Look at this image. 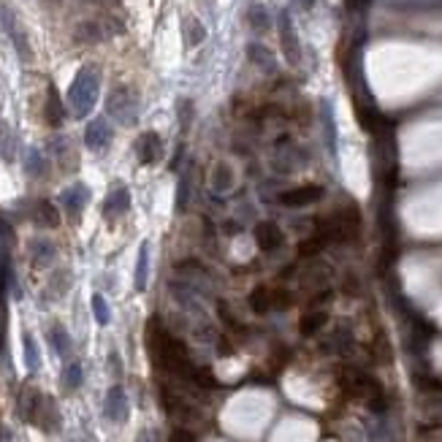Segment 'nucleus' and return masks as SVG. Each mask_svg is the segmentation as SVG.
Segmentation results:
<instances>
[{"mask_svg":"<svg viewBox=\"0 0 442 442\" xmlns=\"http://www.w3.org/2000/svg\"><path fill=\"white\" fill-rule=\"evenodd\" d=\"M247 57H250L253 65H258V68H264V71H274V54H271V49H266L264 44L247 46Z\"/></svg>","mask_w":442,"mask_h":442,"instance_id":"obj_16","label":"nucleus"},{"mask_svg":"<svg viewBox=\"0 0 442 442\" xmlns=\"http://www.w3.org/2000/svg\"><path fill=\"white\" fill-rule=\"evenodd\" d=\"M112 138H114V131H112L109 120H103V117L92 120L87 125V131H85V144H87L92 152H106L109 144H112Z\"/></svg>","mask_w":442,"mask_h":442,"instance_id":"obj_4","label":"nucleus"},{"mask_svg":"<svg viewBox=\"0 0 442 442\" xmlns=\"http://www.w3.org/2000/svg\"><path fill=\"white\" fill-rule=\"evenodd\" d=\"M52 152H54V158H57V163H60L63 169H71V166L76 163V152H71L68 138H57V141H52Z\"/></svg>","mask_w":442,"mask_h":442,"instance_id":"obj_21","label":"nucleus"},{"mask_svg":"<svg viewBox=\"0 0 442 442\" xmlns=\"http://www.w3.org/2000/svg\"><path fill=\"white\" fill-rule=\"evenodd\" d=\"M277 33H280V46H282V54L291 65H296L302 60V49H299V39H296V28L291 22V14L288 11H280L277 14Z\"/></svg>","mask_w":442,"mask_h":442,"instance_id":"obj_3","label":"nucleus"},{"mask_svg":"<svg viewBox=\"0 0 442 442\" xmlns=\"http://www.w3.org/2000/svg\"><path fill=\"white\" fill-rule=\"evenodd\" d=\"M136 442H149V437H147V434H141V437H138Z\"/></svg>","mask_w":442,"mask_h":442,"instance_id":"obj_31","label":"nucleus"},{"mask_svg":"<svg viewBox=\"0 0 442 442\" xmlns=\"http://www.w3.org/2000/svg\"><path fill=\"white\" fill-rule=\"evenodd\" d=\"M25 364H28L30 372H36V369L41 366V353H39L36 339H33L30 334H25Z\"/></svg>","mask_w":442,"mask_h":442,"instance_id":"obj_27","label":"nucleus"},{"mask_svg":"<svg viewBox=\"0 0 442 442\" xmlns=\"http://www.w3.org/2000/svg\"><path fill=\"white\" fill-rule=\"evenodd\" d=\"M182 30H185V44L187 46H198L207 39V30H204V25H201L196 17H187V19L182 22Z\"/></svg>","mask_w":442,"mask_h":442,"instance_id":"obj_18","label":"nucleus"},{"mask_svg":"<svg viewBox=\"0 0 442 442\" xmlns=\"http://www.w3.org/2000/svg\"><path fill=\"white\" fill-rule=\"evenodd\" d=\"M136 155H138V160H141L144 166L158 163V160L163 158V141H160V136L155 131L141 133L138 141H136Z\"/></svg>","mask_w":442,"mask_h":442,"instance_id":"obj_5","label":"nucleus"},{"mask_svg":"<svg viewBox=\"0 0 442 442\" xmlns=\"http://www.w3.org/2000/svg\"><path fill=\"white\" fill-rule=\"evenodd\" d=\"M98 90H101V74L95 65H82L79 74L74 76L71 87H68V106L74 112V117H87L98 101Z\"/></svg>","mask_w":442,"mask_h":442,"instance_id":"obj_1","label":"nucleus"},{"mask_svg":"<svg viewBox=\"0 0 442 442\" xmlns=\"http://www.w3.org/2000/svg\"><path fill=\"white\" fill-rule=\"evenodd\" d=\"M323 326H326V312H310V315H304V317H302V323H299V328H302V334H304V337L317 334Z\"/></svg>","mask_w":442,"mask_h":442,"instance_id":"obj_24","label":"nucleus"},{"mask_svg":"<svg viewBox=\"0 0 442 442\" xmlns=\"http://www.w3.org/2000/svg\"><path fill=\"white\" fill-rule=\"evenodd\" d=\"M63 207L74 215V218H79L82 215V209L87 207V201H90V190H87V185L85 182H76L74 187H68L65 193H63Z\"/></svg>","mask_w":442,"mask_h":442,"instance_id":"obj_9","label":"nucleus"},{"mask_svg":"<svg viewBox=\"0 0 442 442\" xmlns=\"http://www.w3.org/2000/svg\"><path fill=\"white\" fill-rule=\"evenodd\" d=\"M250 310L255 312V315H266V312L271 310V291L269 288H255L253 293H250Z\"/></svg>","mask_w":442,"mask_h":442,"instance_id":"obj_23","label":"nucleus"},{"mask_svg":"<svg viewBox=\"0 0 442 442\" xmlns=\"http://www.w3.org/2000/svg\"><path fill=\"white\" fill-rule=\"evenodd\" d=\"M247 22H250V28H253L255 33H266V30L271 28V17H269L264 3H258V0L247 3Z\"/></svg>","mask_w":442,"mask_h":442,"instance_id":"obj_13","label":"nucleus"},{"mask_svg":"<svg viewBox=\"0 0 442 442\" xmlns=\"http://www.w3.org/2000/svg\"><path fill=\"white\" fill-rule=\"evenodd\" d=\"M28 174L30 177H41L44 174V158L39 149H30L28 152Z\"/></svg>","mask_w":442,"mask_h":442,"instance_id":"obj_29","label":"nucleus"},{"mask_svg":"<svg viewBox=\"0 0 442 442\" xmlns=\"http://www.w3.org/2000/svg\"><path fill=\"white\" fill-rule=\"evenodd\" d=\"M49 342H52L57 355H68V350H71V337H68V331L63 326H52L49 328Z\"/></svg>","mask_w":442,"mask_h":442,"instance_id":"obj_22","label":"nucleus"},{"mask_svg":"<svg viewBox=\"0 0 442 442\" xmlns=\"http://www.w3.org/2000/svg\"><path fill=\"white\" fill-rule=\"evenodd\" d=\"M149 280V242H141L138 261H136V291H144Z\"/></svg>","mask_w":442,"mask_h":442,"instance_id":"obj_15","label":"nucleus"},{"mask_svg":"<svg viewBox=\"0 0 442 442\" xmlns=\"http://www.w3.org/2000/svg\"><path fill=\"white\" fill-rule=\"evenodd\" d=\"M82 380H85L82 364H79V361L68 364V366H65V372H63V383H65V388H68V391H76V388L82 386Z\"/></svg>","mask_w":442,"mask_h":442,"instance_id":"obj_25","label":"nucleus"},{"mask_svg":"<svg viewBox=\"0 0 442 442\" xmlns=\"http://www.w3.org/2000/svg\"><path fill=\"white\" fill-rule=\"evenodd\" d=\"M317 198H323V187L320 185H302V187H293V190L280 196V201L285 207H296V209L299 207H310Z\"/></svg>","mask_w":442,"mask_h":442,"instance_id":"obj_7","label":"nucleus"},{"mask_svg":"<svg viewBox=\"0 0 442 442\" xmlns=\"http://www.w3.org/2000/svg\"><path fill=\"white\" fill-rule=\"evenodd\" d=\"M92 315H95V320H98L101 326H106V323L112 320L109 304H106V299H103L101 293H95V296H92Z\"/></svg>","mask_w":442,"mask_h":442,"instance_id":"obj_28","label":"nucleus"},{"mask_svg":"<svg viewBox=\"0 0 442 442\" xmlns=\"http://www.w3.org/2000/svg\"><path fill=\"white\" fill-rule=\"evenodd\" d=\"M131 209V193H128V187L125 185H114V190L106 196V201H103V218L106 220H117V218H123L125 212Z\"/></svg>","mask_w":442,"mask_h":442,"instance_id":"obj_6","label":"nucleus"},{"mask_svg":"<svg viewBox=\"0 0 442 442\" xmlns=\"http://www.w3.org/2000/svg\"><path fill=\"white\" fill-rule=\"evenodd\" d=\"M14 152H17V136L8 128V123L0 120V158L11 163V160H14Z\"/></svg>","mask_w":442,"mask_h":442,"instance_id":"obj_19","label":"nucleus"},{"mask_svg":"<svg viewBox=\"0 0 442 442\" xmlns=\"http://www.w3.org/2000/svg\"><path fill=\"white\" fill-rule=\"evenodd\" d=\"M33 220L39 222V225H46V228H54V225L60 222V212L54 209V204L39 201L36 209H33Z\"/></svg>","mask_w":442,"mask_h":442,"instance_id":"obj_17","label":"nucleus"},{"mask_svg":"<svg viewBox=\"0 0 442 442\" xmlns=\"http://www.w3.org/2000/svg\"><path fill=\"white\" fill-rule=\"evenodd\" d=\"M0 19H3V25H6V33L11 36V41H14V46L19 49V54H22V60H28L30 57V46H28V41H25V33H22V28L17 25V19H14V14L8 11V8H0Z\"/></svg>","mask_w":442,"mask_h":442,"instance_id":"obj_11","label":"nucleus"},{"mask_svg":"<svg viewBox=\"0 0 442 442\" xmlns=\"http://www.w3.org/2000/svg\"><path fill=\"white\" fill-rule=\"evenodd\" d=\"M291 293L288 291H282V288H277V291H271V310H288L291 307Z\"/></svg>","mask_w":442,"mask_h":442,"instance_id":"obj_30","label":"nucleus"},{"mask_svg":"<svg viewBox=\"0 0 442 442\" xmlns=\"http://www.w3.org/2000/svg\"><path fill=\"white\" fill-rule=\"evenodd\" d=\"M44 117H46V123H49L52 128H60V125H63V120H65V109H63V101H60V95H57V90H54V87L46 90Z\"/></svg>","mask_w":442,"mask_h":442,"instance_id":"obj_12","label":"nucleus"},{"mask_svg":"<svg viewBox=\"0 0 442 442\" xmlns=\"http://www.w3.org/2000/svg\"><path fill=\"white\" fill-rule=\"evenodd\" d=\"M106 112L123 125H136V120H138V95H136V90L128 87V85L114 87L106 98Z\"/></svg>","mask_w":442,"mask_h":442,"instance_id":"obj_2","label":"nucleus"},{"mask_svg":"<svg viewBox=\"0 0 442 442\" xmlns=\"http://www.w3.org/2000/svg\"><path fill=\"white\" fill-rule=\"evenodd\" d=\"M30 258H33V266H49L54 261V244L49 239H33L30 242Z\"/></svg>","mask_w":442,"mask_h":442,"instance_id":"obj_14","label":"nucleus"},{"mask_svg":"<svg viewBox=\"0 0 442 442\" xmlns=\"http://www.w3.org/2000/svg\"><path fill=\"white\" fill-rule=\"evenodd\" d=\"M101 39H103V30H101L98 22H85V25H79V30H76V41H82V44H95V41H101Z\"/></svg>","mask_w":442,"mask_h":442,"instance_id":"obj_26","label":"nucleus"},{"mask_svg":"<svg viewBox=\"0 0 442 442\" xmlns=\"http://www.w3.org/2000/svg\"><path fill=\"white\" fill-rule=\"evenodd\" d=\"M326 348H331L334 353H348V350L353 348V334H350V328H348V326L337 328V331L331 334V339L326 342Z\"/></svg>","mask_w":442,"mask_h":442,"instance_id":"obj_20","label":"nucleus"},{"mask_svg":"<svg viewBox=\"0 0 442 442\" xmlns=\"http://www.w3.org/2000/svg\"><path fill=\"white\" fill-rule=\"evenodd\" d=\"M103 412H106V418H109V421H114V423L128 421V397H125L123 386L109 388V394H106V404H103Z\"/></svg>","mask_w":442,"mask_h":442,"instance_id":"obj_8","label":"nucleus"},{"mask_svg":"<svg viewBox=\"0 0 442 442\" xmlns=\"http://www.w3.org/2000/svg\"><path fill=\"white\" fill-rule=\"evenodd\" d=\"M255 242L264 253H274L277 247H282V231L274 222H258L255 228Z\"/></svg>","mask_w":442,"mask_h":442,"instance_id":"obj_10","label":"nucleus"}]
</instances>
